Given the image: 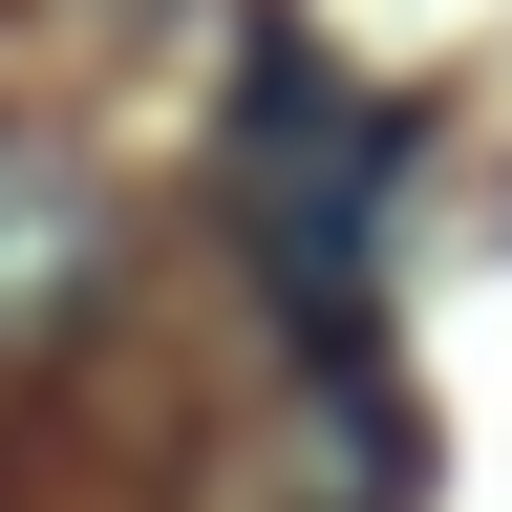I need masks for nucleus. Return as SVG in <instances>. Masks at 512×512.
<instances>
[{
	"label": "nucleus",
	"mask_w": 512,
	"mask_h": 512,
	"mask_svg": "<svg viewBox=\"0 0 512 512\" xmlns=\"http://www.w3.org/2000/svg\"><path fill=\"white\" fill-rule=\"evenodd\" d=\"M64 22H192V0H64Z\"/></svg>",
	"instance_id": "nucleus-3"
},
{
	"label": "nucleus",
	"mask_w": 512,
	"mask_h": 512,
	"mask_svg": "<svg viewBox=\"0 0 512 512\" xmlns=\"http://www.w3.org/2000/svg\"><path fill=\"white\" fill-rule=\"evenodd\" d=\"M86 299H107V192L64 171L43 128H0V363H43Z\"/></svg>",
	"instance_id": "nucleus-2"
},
{
	"label": "nucleus",
	"mask_w": 512,
	"mask_h": 512,
	"mask_svg": "<svg viewBox=\"0 0 512 512\" xmlns=\"http://www.w3.org/2000/svg\"><path fill=\"white\" fill-rule=\"evenodd\" d=\"M384 171H406V107H384L363 64H320L299 22H256L214 192H235L256 278H278V320H299V363H363V342H384V299H363V278H384Z\"/></svg>",
	"instance_id": "nucleus-1"
}]
</instances>
